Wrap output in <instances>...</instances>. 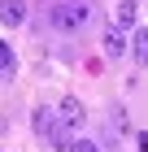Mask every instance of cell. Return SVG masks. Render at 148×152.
<instances>
[{"mask_svg": "<svg viewBox=\"0 0 148 152\" xmlns=\"http://www.w3.org/2000/svg\"><path fill=\"white\" fill-rule=\"evenodd\" d=\"M135 18H139V4L135 0H118V9H113V26H135Z\"/></svg>", "mask_w": 148, "mask_h": 152, "instance_id": "5b68a950", "label": "cell"}, {"mask_svg": "<svg viewBox=\"0 0 148 152\" xmlns=\"http://www.w3.org/2000/svg\"><path fill=\"white\" fill-rule=\"evenodd\" d=\"M57 122H61V126H70V130H83V126H87V109H83L79 96H61V104H57Z\"/></svg>", "mask_w": 148, "mask_h": 152, "instance_id": "7a4b0ae2", "label": "cell"}, {"mask_svg": "<svg viewBox=\"0 0 148 152\" xmlns=\"http://www.w3.org/2000/svg\"><path fill=\"white\" fill-rule=\"evenodd\" d=\"M131 52H135V61H144V65H148V26H139V31H135Z\"/></svg>", "mask_w": 148, "mask_h": 152, "instance_id": "52a82bcc", "label": "cell"}, {"mask_svg": "<svg viewBox=\"0 0 148 152\" xmlns=\"http://www.w3.org/2000/svg\"><path fill=\"white\" fill-rule=\"evenodd\" d=\"M135 143H139V152H148V135H144V130H139V139H135Z\"/></svg>", "mask_w": 148, "mask_h": 152, "instance_id": "30bf717a", "label": "cell"}, {"mask_svg": "<svg viewBox=\"0 0 148 152\" xmlns=\"http://www.w3.org/2000/svg\"><path fill=\"white\" fill-rule=\"evenodd\" d=\"M0 22L4 26H22L26 22V0H0Z\"/></svg>", "mask_w": 148, "mask_h": 152, "instance_id": "3957f363", "label": "cell"}, {"mask_svg": "<svg viewBox=\"0 0 148 152\" xmlns=\"http://www.w3.org/2000/svg\"><path fill=\"white\" fill-rule=\"evenodd\" d=\"M13 70H18V57H13V48L0 39V74H13Z\"/></svg>", "mask_w": 148, "mask_h": 152, "instance_id": "ba28073f", "label": "cell"}, {"mask_svg": "<svg viewBox=\"0 0 148 152\" xmlns=\"http://www.w3.org/2000/svg\"><path fill=\"white\" fill-rule=\"evenodd\" d=\"M31 122H35V130H39V135H48V130L57 126V109H35Z\"/></svg>", "mask_w": 148, "mask_h": 152, "instance_id": "8992f818", "label": "cell"}, {"mask_svg": "<svg viewBox=\"0 0 148 152\" xmlns=\"http://www.w3.org/2000/svg\"><path fill=\"white\" fill-rule=\"evenodd\" d=\"M126 48H131V44H126V35H122V26H109V31H105V57H126Z\"/></svg>", "mask_w": 148, "mask_h": 152, "instance_id": "277c9868", "label": "cell"}, {"mask_svg": "<svg viewBox=\"0 0 148 152\" xmlns=\"http://www.w3.org/2000/svg\"><path fill=\"white\" fill-rule=\"evenodd\" d=\"M87 18H91L87 0H66V4H57V9H52V26H57V31H83V26H87Z\"/></svg>", "mask_w": 148, "mask_h": 152, "instance_id": "6da1fadb", "label": "cell"}, {"mask_svg": "<svg viewBox=\"0 0 148 152\" xmlns=\"http://www.w3.org/2000/svg\"><path fill=\"white\" fill-rule=\"evenodd\" d=\"M74 152H100V143H91V139H74Z\"/></svg>", "mask_w": 148, "mask_h": 152, "instance_id": "9c48e42d", "label": "cell"}]
</instances>
